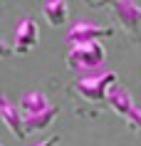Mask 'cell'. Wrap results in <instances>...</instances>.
Listing matches in <instances>:
<instances>
[{"instance_id":"cell-3","label":"cell","mask_w":141,"mask_h":146,"mask_svg":"<svg viewBox=\"0 0 141 146\" xmlns=\"http://www.w3.org/2000/svg\"><path fill=\"white\" fill-rule=\"evenodd\" d=\"M104 60H107V50L102 42L67 47V54H64V64L77 74H94L104 64Z\"/></svg>"},{"instance_id":"cell-9","label":"cell","mask_w":141,"mask_h":146,"mask_svg":"<svg viewBox=\"0 0 141 146\" xmlns=\"http://www.w3.org/2000/svg\"><path fill=\"white\" fill-rule=\"evenodd\" d=\"M50 99H47L45 92H40V89H30V92H23L20 97V109H23V116H32V114H40V111H45L50 109Z\"/></svg>"},{"instance_id":"cell-11","label":"cell","mask_w":141,"mask_h":146,"mask_svg":"<svg viewBox=\"0 0 141 146\" xmlns=\"http://www.w3.org/2000/svg\"><path fill=\"white\" fill-rule=\"evenodd\" d=\"M10 54H13V47L0 37V60H5V57H10Z\"/></svg>"},{"instance_id":"cell-12","label":"cell","mask_w":141,"mask_h":146,"mask_svg":"<svg viewBox=\"0 0 141 146\" xmlns=\"http://www.w3.org/2000/svg\"><path fill=\"white\" fill-rule=\"evenodd\" d=\"M32 146H60V136H47L45 141H37Z\"/></svg>"},{"instance_id":"cell-6","label":"cell","mask_w":141,"mask_h":146,"mask_svg":"<svg viewBox=\"0 0 141 146\" xmlns=\"http://www.w3.org/2000/svg\"><path fill=\"white\" fill-rule=\"evenodd\" d=\"M0 119H3V124H5L17 139L27 136V134H25V126H23V114L17 111V107L5 97V94H0Z\"/></svg>"},{"instance_id":"cell-13","label":"cell","mask_w":141,"mask_h":146,"mask_svg":"<svg viewBox=\"0 0 141 146\" xmlns=\"http://www.w3.org/2000/svg\"><path fill=\"white\" fill-rule=\"evenodd\" d=\"M0 146H5V144H0Z\"/></svg>"},{"instance_id":"cell-2","label":"cell","mask_w":141,"mask_h":146,"mask_svg":"<svg viewBox=\"0 0 141 146\" xmlns=\"http://www.w3.org/2000/svg\"><path fill=\"white\" fill-rule=\"evenodd\" d=\"M89 8L97 10H111L114 20L119 23V27L134 40V42H141V3H131V0H117V3H92L87 0Z\"/></svg>"},{"instance_id":"cell-10","label":"cell","mask_w":141,"mask_h":146,"mask_svg":"<svg viewBox=\"0 0 141 146\" xmlns=\"http://www.w3.org/2000/svg\"><path fill=\"white\" fill-rule=\"evenodd\" d=\"M60 109L52 104L50 109L40 111V114H32V116H23V126H25V134H35V131H42L47 126H52V121L57 119Z\"/></svg>"},{"instance_id":"cell-7","label":"cell","mask_w":141,"mask_h":146,"mask_svg":"<svg viewBox=\"0 0 141 146\" xmlns=\"http://www.w3.org/2000/svg\"><path fill=\"white\" fill-rule=\"evenodd\" d=\"M107 107H109L111 111H117L119 116H126V114H129V111L134 109L131 92H129L126 87H121V84L117 82V84H114L109 92H107Z\"/></svg>"},{"instance_id":"cell-5","label":"cell","mask_w":141,"mask_h":146,"mask_svg":"<svg viewBox=\"0 0 141 146\" xmlns=\"http://www.w3.org/2000/svg\"><path fill=\"white\" fill-rule=\"evenodd\" d=\"M40 42V30L37 23L32 20V15H23L20 23L15 27V45H13V52L17 54H30Z\"/></svg>"},{"instance_id":"cell-8","label":"cell","mask_w":141,"mask_h":146,"mask_svg":"<svg viewBox=\"0 0 141 146\" xmlns=\"http://www.w3.org/2000/svg\"><path fill=\"white\" fill-rule=\"evenodd\" d=\"M40 13L47 20L50 27H62L67 20H70V5L64 0H50V3H42L40 5Z\"/></svg>"},{"instance_id":"cell-1","label":"cell","mask_w":141,"mask_h":146,"mask_svg":"<svg viewBox=\"0 0 141 146\" xmlns=\"http://www.w3.org/2000/svg\"><path fill=\"white\" fill-rule=\"evenodd\" d=\"M117 72H94V74H77V79L72 82L70 92L77 94V102H84L87 109L82 116H97L107 107V92L117 84ZM74 102V104H77Z\"/></svg>"},{"instance_id":"cell-4","label":"cell","mask_w":141,"mask_h":146,"mask_svg":"<svg viewBox=\"0 0 141 146\" xmlns=\"http://www.w3.org/2000/svg\"><path fill=\"white\" fill-rule=\"evenodd\" d=\"M114 32L117 30H114L111 25H97V23H92V20H77V23L67 30L64 42H67V47L89 45V42H102V40L111 37Z\"/></svg>"}]
</instances>
